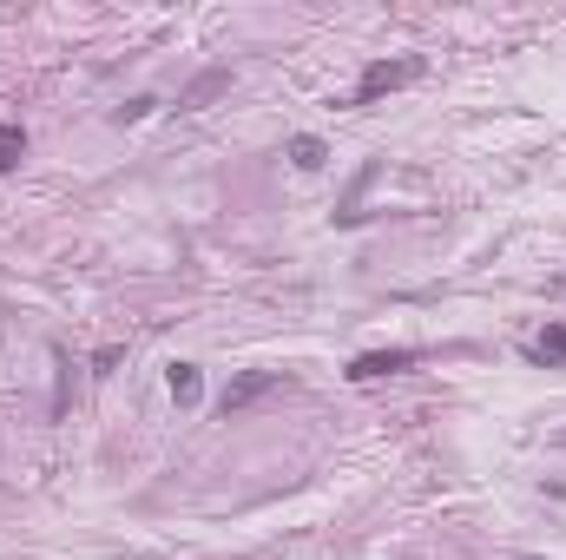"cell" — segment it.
<instances>
[{
	"mask_svg": "<svg viewBox=\"0 0 566 560\" xmlns=\"http://www.w3.org/2000/svg\"><path fill=\"white\" fill-rule=\"evenodd\" d=\"M224 86H231V66H211V73H198V80H191V93L178 99V112H198L205 99H218Z\"/></svg>",
	"mask_w": 566,
	"mask_h": 560,
	"instance_id": "obj_5",
	"label": "cell"
},
{
	"mask_svg": "<svg viewBox=\"0 0 566 560\" xmlns=\"http://www.w3.org/2000/svg\"><path fill=\"white\" fill-rule=\"evenodd\" d=\"M165 389H172L178 409H191V402L205 396V376H198V363H172V369H165Z\"/></svg>",
	"mask_w": 566,
	"mask_h": 560,
	"instance_id": "obj_4",
	"label": "cell"
},
{
	"mask_svg": "<svg viewBox=\"0 0 566 560\" xmlns=\"http://www.w3.org/2000/svg\"><path fill=\"white\" fill-rule=\"evenodd\" d=\"M402 369H415V350H369L349 363V383H382V376H402Z\"/></svg>",
	"mask_w": 566,
	"mask_h": 560,
	"instance_id": "obj_3",
	"label": "cell"
},
{
	"mask_svg": "<svg viewBox=\"0 0 566 560\" xmlns=\"http://www.w3.org/2000/svg\"><path fill=\"white\" fill-rule=\"evenodd\" d=\"M290 159H297V165H303V172H316V165L330 159V145L316 139V132H303V139H290Z\"/></svg>",
	"mask_w": 566,
	"mask_h": 560,
	"instance_id": "obj_7",
	"label": "cell"
},
{
	"mask_svg": "<svg viewBox=\"0 0 566 560\" xmlns=\"http://www.w3.org/2000/svg\"><path fill=\"white\" fill-rule=\"evenodd\" d=\"M422 73H428V60H422V53H402V60H369V66H362L356 99H349V106H376L382 93H402V86H415Z\"/></svg>",
	"mask_w": 566,
	"mask_h": 560,
	"instance_id": "obj_1",
	"label": "cell"
},
{
	"mask_svg": "<svg viewBox=\"0 0 566 560\" xmlns=\"http://www.w3.org/2000/svg\"><path fill=\"white\" fill-rule=\"evenodd\" d=\"M270 389H283V369H244V376H231L218 396V416H237V409H251V402H264Z\"/></svg>",
	"mask_w": 566,
	"mask_h": 560,
	"instance_id": "obj_2",
	"label": "cell"
},
{
	"mask_svg": "<svg viewBox=\"0 0 566 560\" xmlns=\"http://www.w3.org/2000/svg\"><path fill=\"white\" fill-rule=\"evenodd\" d=\"M20 152H27V132H20V126H0V172H14Z\"/></svg>",
	"mask_w": 566,
	"mask_h": 560,
	"instance_id": "obj_8",
	"label": "cell"
},
{
	"mask_svg": "<svg viewBox=\"0 0 566 560\" xmlns=\"http://www.w3.org/2000/svg\"><path fill=\"white\" fill-rule=\"evenodd\" d=\"M534 363H566V323H547L534 336Z\"/></svg>",
	"mask_w": 566,
	"mask_h": 560,
	"instance_id": "obj_6",
	"label": "cell"
}]
</instances>
